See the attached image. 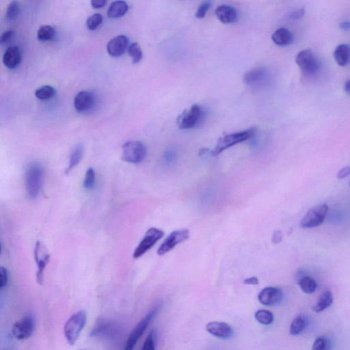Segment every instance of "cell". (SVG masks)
Wrapping results in <instances>:
<instances>
[{"label":"cell","instance_id":"obj_44","mask_svg":"<svg viewBox=\"0 0 350 350\" xmlns=\"http://www.w3.org/2000/svg\"><path fill=\"white\" fill-rule=\"evenodd\" d=\"M91 6L94 9H101L107 4L106 0H92L91 2Z\"/></svg>","mask_w":350,"mask_h":350},{"label":"cell","instance_id":"obj_18","mask_svg":"<svg viewBox=\"0 0 350 350\" xmlns=\"http://www.w3.org/2000/svg\"><path fill=\"white\" fill-rule=\"evenodd\" d=\"M206 330L211 335L220 339H229L232 337V327L222 321H211L206 325Z\"/></svg>","mask_w":350,"mask_h":350},{"label":"cell","instance_id":"obj_47","mask_svg":"<svg viewBox=\"0 0 350 350\" xmlns=\"http://www.w3.org/2000/svg\"><path fill=\"white\" fill-rule=\"evenodd\" d=\"M344 91H345L347 95H350V79L346 81L345 85H344Z\"/></svg>","mask_w":350,"mask_h":350},{"label":"cell","instance_id":"obj_40","mask_svg":"<svg viewBox=\"0 0 350 350\" xmlns=\"http://www.w3.org/2000/svg\"><path fill=\"white\" fill-rule=\"evenodd\" d=\"M304 15V9H298L295 10V11H292V13L289 15L290 19L292 20H296L300 19Z\"/></svg>","mask_w":350,"mask_h":350},{"label":"cell","instance_id":"obj_30","mask_svg":"<svg viewBox=\"0 0 350 350\" xmlns=\"http://www.w3.org/2000/svg\"><path fill=\"white\" fill-rule=\"evenodd\" d=\"M256 320L261 324L268 325L272 324L274 320V315L270 311L261 309L255 313Z\"/></svg>","mask_w":350,"mask_h":350},{"label":"cell","instance_id":"obj_45","mask_svg":"<svg viewBox=\"0 0 350 350\" xmlns=\"http://www.w3.org/2000/svg\"><path fill=\"white\" fill-rule=\"evenodd\" d=\"M243 282L247 285H257L259 282L257 277L253 276V277L245 278Z\"/></svg>","mask_w":350,"mask_h":350},{"label":"cell","instance_id":"obj_25","mask_svg":"<svg viewBox=\"0 0 350 350\" xmlns=\"http://www.w3.org/2000/svg\"><path fill=\"white\" fill-rule=\"evenodd\" d=\"M84 153H85V146L83 144L76 145L71 153L68 168L66 171L67 173H69L78 166L83 159Z\"/></svg>","mask_w":350,"mask_h":350},{"label":"cell","instance_id":"obj_3","mask_svg":"<svg viewBox=\"0 0 350 350\" xmlns=\"http://www.w3.org/2000/svg\"><path fill=\"white\" fill-rule=\"evenodd\" d=\"M122 149V159L126 162L141 163L147 156V147L140 141H128L125 143Z\"/></svg>","mask_w":350,"mask_h":350},{"label":"cell","instance_id":"obj_49","mask_svg":"<svg viewBox=\"0 0 350 350\" xmlns=\"http://www.w3.org/2000/svg\"><path fill=\"white\" fill-rule=\"evenodd\" d=\"M349 186H350V182H349Z\"/></svg>","mask_w":350,"mask_h":350},{"label":"cell","instance_id":"obj_14","mask_svg":"<svg viewBox=\"0 0 350 350\" xmlns=\"http://www.w3.org/2000/svg\"><path fill=\"white\" fill-rule=\"evenodd\" d=\"M189 237L190 232L187 229L173 231L161 243L157 250V254L159 256L166 255L175 249L180 243L187 240Z\"/></svg>","mask_w":350,"mask_h":350},{"label":"cell","instance_id":"obj_46","mask_svg":"<svg viewBox=\"0 0 350 350\" xmlns=\"http://www.w3.org/2000/svg\"><path fill=\"white\" fill-rule=\"evenodd\" d=\"M339 28L343 31H349L350 30V22L345 21L341 22L339 24Z\"/></svg>","mask_w":350,"mask_h":350},{"label":"cell","instance_id":"obj_12","mask_svg":"<svg viewBox=\"0 0 350 350\" xmlns=\"http://www.w3.org/2000/svg\"><path fill=\"white\" fill-rule=\"evenodd\" d=\"M34 259L37 266L36 280L38 284L42 285L44 283L45 270L50 261V255L44 243L39 241L36 242L34 249Z\"/></svg>","mask_w":350,"mask_h":350},{"label":"cell","instance_id":"obj_10","mask_svg":"<svg viewBox=\"0 0 350 350\" xmlns=\"http://www.w3.org/2000/svg\"><path fill=\"white\" fill-rule=\"evenodd\" d=\"M328 210V206L326 204H320L311 209L301 220V227L311 229L320 226L323 224Z\"/></svg>","mask_w":350,"mask_h":350},{"label":"cell","instance_id":"obj_38","mask_svg":"<svg viewBox=\"0 0 350 350\" xmlns=\"http://www.w3.org/2000/svg\"><path fill=\"white\" fill-rule=\"evenodd\" d=\"M9 281V274L5 267H0V289L5 288L7 286Z\"/></svg>","mask_w":350,"mask_h":350},{"label":"cell","instance_id":"obj_8","mask_svg":"<svg viewBox=\"0 0 350 350\" xmlns=\"http://www.w3.org/2000/svg\"><path fill=\"white\" fill-rule=\"evenodd\" d=\"M163 235H164V233L160 229L154 228V227L149 229L145 233L144 237L139 243L138 247L135 250L134 255H133L134 259H138L144 255L151 248L154 246L157 241L162 238Z\"/></svg>","mask_w":350,"mask_h":350},{"label":"cell","instance_id":"obj_37","mask_svg":"<svg viewBox=\"0 0 350 350\" xmlns=\"http://www.w3.org/2000/svg\"><path fill=\"white\" fill-rule=\"evenodd\" d=\"M211 7H212V3H210V2L202 3L198 8L197 11H196V17L198 18V19H202V18L205 17L206 14Z\"/></svg>","mask_w":350,"mask_h":350},{"label":"cell","instance_id":"obj_13","mask_svg":"<svg viewBox=\"0 0 350 350\" xmlns=\"http://www.w3.org/2000/svg\"><path fill=\"white\" fill-rule=\"evenodd\" d=\"M118 325L107 319H98L91 332V337L94 338H114L118 333Z\"/></svg>","mask_w":350,"mask_h":350},{"label":"cell","instance_id":"obj_6","mask_svg":"<svg viewBox=\"0 0 350 350\" xmlns=\"http://www.w3.org/2000/svg\"><path fill=\"white\" fill-rule=\"evenodd\" d=\"M296 62L302 73L307 75L315 74L320 67L317 56L310 50H304L299 52L296 58Z\"/></svg>","mask_w":350,"mask_h":350},{"label":"cell","instance_id":"obj_15","mask_svg":"<svg viewBox=\"0 0 350 350\" xmlns=\"http://www.w3.org/2000/svg\"><path fill=\"white\" fill-rule=\"evenodd\" d=\"M96 97L92 92L83 91L79 92L74 98V107L79 113H87L95 107Z\"/></svg>","mask_w":350,"mask_h":350},{"label":"cell","instance_id":"obj_43","mask_svg":"<svg viewBox=\"0 0 350 350\" xmlns=\"http://www.w3.org/2000/svg\"><path fill=\"white\" fill-rule=\"evenodd\" d=\"M282 239V233L281 231L278 230L274 231L273 235H272V242L275 243V244H278L281 242Z\"/></svg>","mask_w":350,"mask_h":350},{"label":"cell","instance_id":"obj_36","mask_svg":"<svg viewBox=\"0 0 350 350\" xmlns=\"http://www.w3.org/2000/svg\"><path fill=\"white\" fill-rule=\"evenodd\" d=\"M141 350H155V333L153 332L147 337Z\"/></svg>","mask_w":350,"mask_h":350},{"label":"cell","instance_id":"obj_42","mask_svg":"<svg viewBox=\"0 0 350 350\" xmlns=\"http://www.w3.org/2000/svg\"><path fill=\"white\" fill-rule=\"evenodd\" d=\"M350 174V167H346L343 168L338 172L337 177L339 179H343L344 178L347 177Z\"/></svg>","mask_w":350,"mask_h":350},{"label":"cell","instance_id":"obj_29","mask_svg":"<svg viewBox=\"0 0 350 350\" xmlns=\"http://www.w3.org/2000/svg\"><path fill=\"white\" fill-rule=\"evenodd\" d=\"M21 13V7L17 1H12L8 5L6 18L8 21L13 22L18 19Z\"/></svg>","mask_w":350,"mask_h":350},{"label":"cell","instance_id":"obj_9","mask_svg":"<svg viewBox=\"0 0 350 350\" xmlns=\"http://www.w3.org/2000/svg\"><path fill=\"white\" fill-rule=\"evenodd\" d=\"M203 112L200 106L193 105L182 112L177 118V125L181 130H190L199 123L202 118Z\"/></svg>","mask_w":350,"mask_h":350},{"label":"cell","instance_id":"obj_31","mask_svg":"<svg viewBox=\"0 0 350 350\" xmlns=\"http://www.w3.org/2000/svg\"><path fill=\"white\" fill-rule=\"evenodd\" d=\"M306 322L304 317L298 316L293 320L290 325V334L292 335H298L302 333L306 327Z\"/></svg>","mask_w":350,"mask_h":350},{"label":"cell","instance_id":"obj_39","mask_svg":"<svg viewBox=\"0 0 350 350\" xmlns=\"http://www.w3.org/2000/svg\"><path fill=\"white\" fill-rule=\"evenodd\" d=\"M14 36V31L13 30H7V31H6L4 32L3 34L1 35V37H0V44H7V43H9V42H11L12 40V38H13Z\"/></svg>","mask_w":350,"mask_h":350},{"label":"cell","instance_id":"obj_5","mask_svg":"<svg viewBox=\"0 0 350 350\" xmlns=\"http://www.w3.org/2000/svg\"><path fill=\"white\" fill-rule=\"evenodd\" d=\"M36 325V317L32 314L26 315L14 323L12 334L17 339H29L33 335Z\"/></svg>","mask_w":350,"mask_h":350},{"label":"cell","instance_id":"obj_16","mask_svg":"<svg viewBox=\"0 0 350 350\" xmlns=\"http://www.w3.org/2000/svg\"><path fill=\"white\" fill-rule=\"evenodd\" d=\"M282 298L283 294L281 290L272 286L264 288L258 296L260 303L264 306H274L279 304Z\"/></svg>","mask_w":350,"mask_h":350},{"label":"cell","instance_id":"obj_21","mask_svg":"<svg viewBox=\"0 0 350 350\" xmlns=\"http://www.w3.org/2000/svg\"><path fill=\"white\" fill-rule=\"evenodd\" d=\"M272 39L276 46L283 47L292 44L294 37L290 30L285 28H280L272 34Z\"/></svg>","mask_w":350,"mask_h":350},{"label":"cell","instance_id":"obj_23","mask_svg":"<svg viewBox=\"0 0 350 350\" xmlns=\"http://www.w3.org/2000/svg\"><path fill=\"white\" fill-rule=\"evenodd\" d=\"M129 7L125 1H115L111 3L108 10V17L117 19L123 17L128 13Z\"/></svg>","mask_w":350,"mask_h":350},{"label":"cell","instance_id":"obj_17","mask_svg":"<svg viewBox=\"0 0 350 350\" xmlns=\"http://www.w3.org/2000/svg\"><path fill=\"white\" fill-rule=\"evenodd\" d=\"M130 40L128 36L119 35L110 40L107 45V52L110 56L117 58L125 54L129 48Z\"/></svg>","mask_w":350,"mask_h":350},{"label":"cell","instance_id":"obj_26","mask_svg":"<svg viewBox=\"0 0 350 350\" xmlns=\"http://www.w3.org/2000/svg\"><path fill=\"white\" fill-rule=\"evenodd\" d=\"M298 284L302 292L306 294H313L317 287L316 281L309 276H304L301 278L299 280Z\"/></svg>","mask_w":350,"mask_h":350},{"label":"cell","instance_id":"obj_27","mask_svg":"<svg viewBox=\"0 0 350 350\" xmlns=\"http://www.w3.org/2000/svg\"><path fill=\"white\" fill-rule=\"evenodd\" d=\"M56 30L52 26L46 25L40 27L37 32V38L40 42H47L54 39Z\"/></svg>","mask_w":350,"mask_h":350},{"label":"cell","instance_id":"obj_41","mask_svg":"<svg viewBox=\"0 0 350 350\" xmlns=\"http://www.w3.org/2000/svg\"><path fill=\"white\" fill-rule=\"evenodd\" d=\"M176 155L174 151L171 150H168L166 151L164 155H163V158L166 162L168 163H173L175 161Z\"/></svg>","mask_w":350,"mask_h":350},{"label":"cell","instance_id":"obj_19","mask_svg":"<svg viewBox=\"0 0 350 350\" xmlns=\"http://www.w3.org/2000/svg\"><path fill=\"white\" fill-rule=\"evenodd\" d=\"M22 58L23 55L19 47H10L4 54L3 63L8 69H15L21 64Z\"/></svg>","mask_w":350,"mask_h":350},{"label":"cell","instance_id":"obj_7","mask_svg":"<svg viewBox=\"0 0 350 350\" xmlns=\"http://www.w3.org/2000/svg\"><path fill=\"white\" fill-rule=\"evenodd\" d=\"M271 79L270 71L263 67H257L248 71L243 76V81L249 87L263 88L269 85Z\"/></svg>","mask_w":350,"mask_h":350},{"label":"cell","instance_id":"obj_28","mask_svg":"<svg viewBox=\"0 0 350 350\" xmlns=\"http://www.w3.org/2000/svg\"><path fill=\"white\" fill-rule=\"evenodd\" d=\"M34 94L38 99L47 101V100L52 99L56 95V91L54 87L46 85L36 90Z\"/></svg>","mask_w":350,"mask_h":350},{"label":"cell","instance_id":"obj_11","mask_svg":"<svg viewBox=\"0 0 350 350\" xmlns=\"http://www.w3.org/2000/svg\"><path fill=\"white\" fill-rule=\"evenodd\" d=\"M157 310H158L157 307L153 308L136 325V327H134L130 336H129L123 350H134L137 342L138 341L139 339L142 337L143 334L146 331L149 323H150L151 320H152L153 317L156 314Z\"/></svg>","mask_w":350,"mask_h":350},{"label":"cell","instance_id":"obj_24","mask_svg":"<svg viewBox=\"0 0 350 350\" xmlns=\"http://www.w3.org/2000/svg\"><path fill=\"white\" fill-rule=\"evenodd\" d=\"M333 295L327 290L320 295L316 304L313 306V311L315 313H321L331 306L333 303Z\"/></svg>","mask_w":350,"mask_h":350},{"label":"cell","instance_id":"obj_4","mask_svg":"<svg viewBox=\"0 0 350 350\" xmlns=\"http://www.w3.org/2000/svg\"><path fill=\"white\" fill-rule=\"evenodd\" d=\"M253 130H249L243 131V132L233 133V134L222 137L218 141L214 150L212 151V155L214 156H216L230 147L249 140L253 136Z\"/></svg>","mask_w":350,"mask_h":350},{"label":"cell","instance_id":"obj_32","mask_svg":"<svg viewBox=\"0 0 350 350\" xmlns=\"http://www.w3.org/2000/svg\"><path fill=\"white\" fill-rule=\"evenodd\" d=\"M128 50L129 55L132 58L133 63L136 64V63L140 62L142 58V52L138 43H132L129 46Z\"/></svg>","mask_w":350,"mask_h":350},{"label":"cell","instance_id":"obj_33","mask_svg":"<svg viewBox=\"0 0 350 350\" xmlns=\"http://www.w3.org/2000/svg\"><path fill=\"white\" fill-rule=\"evenodd\" d=\"M96 175L95 170L93 168H89L86 172L85 180H84V188L87 190H91L95 183Z\"/></svg>","mask_w":350,"mask_h":350},{"label":"cell","instance_id":"obj_2","mask_svg":"<svg viewBox=\"0 0 350 350\" xmlns=\"http://www.w3.org/2000/svg\"><path fill=\"white\" fill-rule=\"evenodd\" d=\"M87 315L85 311H79L74 313L67 320L64 326L65 339L70 345H73L77 339L86 324H87Z\"/></svg>","mask_w":350,"mask_h":350},{"label":"cell","instance_id":"obj_48","mask_svg":"<svg viewBox=\"0 0 350 350\" xmlns=\"http://www.w3.org/2000/svg\"><path fill=\"white\" fill-rule=\"evenodd\" d=\"M79 350H85V349H79Z\"/></svg>","mask_w":350,"mask_h":350},{"label":"cell","instance_id":"obj_34","mask_svg":"<svg viewBox=\"0 0 350 350\" xmlns=\"http://www.w3.org/2000/svg\"><path fill=\"white\" fill-rule=\"evenodd\" d=\"M103 22V16L100 13L93 14L87 21V26L90 30H95L101 26Z\"/></svg>","mask_w":350,"mask_h":350},{"label":"cell","instance_id":"obj_22","mask_svg":"<svg viewBox=\"0 0 350 350\" xmlns=\"http://www.w3.org/2000/svg\"><path fill=\"white\" fill-rule=\"evenodd\" d=\"M334 58L338 65L345 67L350 62V46L347 44H341L336 48L334 52Z\"/></svg>","mask_w":350,"mask_h":350},{"label":"cell","instance_id":"obj_35","mask_svg":"<svg viewBox=\"0 0 350 350\" xmlns=\"http://www.w3.org/2000/svg\"><path fill=\"white\" fill-rule=\"evenodd\" d=\"M331 344L325 337H319L313 343L312 350H329Z\"/></svg>","mask_w":350,"mask_h":350},{"label":"cell","instance_id":"obj_1","mask_svg":"<svg viewBox=\"0 0 350 350\" xmlns=\"http://www.w3.org/2000/svg\"><path fill=\"white\" fill-rule=\"evenodd\" d=\"M44 173L43 167L38 162H32L26 169L25 182L28 195L35 199L39 196L44 185Z\"/></svg>","mask_w":350,"mask_h":350},{"label":"cell","instance_id":"obj_20","mask_svg":"<svg viewBox=\"0 0 350 350\" xmlns=\"http://www.w3.org/2000/svg\"><path fill=\"white\" fill-rule=\"evenodd\" d=\"M215 13L219 21L224 24L234 23L237 19V11L231 6L221 5L217 8Z\"/></svg>","mask_w":350,"mask_h":350}]
</instances>
